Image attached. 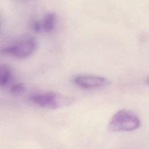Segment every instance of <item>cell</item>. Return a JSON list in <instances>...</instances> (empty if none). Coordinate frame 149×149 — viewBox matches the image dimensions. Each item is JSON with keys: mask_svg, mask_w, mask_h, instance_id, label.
<instances>
[{"mask_svg": "<svg viewBox=\"0 0 149 149\" xmlns=\"http://www.w3.org/2000/svg\"><path fill=\"white\" fill-rule=\"evenodd\" d=\"M72 81L78 87L86 89L100 88L110 83V81L107 78L88 74L75 76L73 77Z\"/></svg>", "mask_w": 149, "mask_h": 149, "instance_id": "277c9868", "label": "cell"}, {"mask_svg": "<svg viewBox=\"0 0 149 149\" xmlns=\"http://www.w3.org/2000/svg\"><path fill=\"white\" fill-rule=\"evenodd\" d=\"M25 90L24 86L22 83H17L13 85L11 88V92L15 95L21 94Z\"/></svg>", "mask_w": 149, "mask_h": 149, "instance_id": "52a82bcc", "label": "cell"}, {"mask_svg": "<svg viewBox=\"0 0 149 149\" xmlns=\"http://www.w3.org/2000/svg\"><path fill=\"white\" fill-rule=\"evenodd\" d=\"M56 16L55 13L52 12H49L47 13L42 21V30L47 33L51 32L54 30Z\"/></svg>", "mask_w": 149, "mask_h": 149, "instance_id": "5b68a950", "label": "cell"}, {"mask_svg": "<svg viewBox=\"0 0 149 149\" xmlns=\"http://www.w3.org/2000/svg\"><path fill=\"white\" fill-rule=\"evenodd\" d=\"M10 77V71L6 65L0 66V86H4L9 81Z\"/></svg>", "mask_w": 149, "mask_h": 149, "instance_id": "8992f818", "label": "cell"}, {"mask_svg": "<svg viewBox=\"0 0 149 149\" xmlns=\"http://www.w3.org/2000/svg\"><path fill=\"white\" fill-rule=\"evenodd\" d=\"M140 126L139 118L127 109H122L116 112L108 124L109 129L112 132H130L137 129Z\"/></svg>", "mask_w": 149, "mask_h": 149, "instance_id": "6da1fadb", "label": "cell"}, {"mask_svg": "<svg viewBox=\"0 0 149 149\" xmlns=\"http://www.w3.org/2000/svg\"><path fill=\"white\" fill-rule=\"evenodd\" d=\"M37 42L33 38H27L15 45L3 49V53L12 55L19 58H24L31 55L36 49Z\"/></svg>", "mask_w": 149, "mask_h": 149, "instance_id": "3957f363", "label": "cell"}, {"mask_svg": "<svg viewBox=\"0 0 149 149\" xmlns=\"http://www.w3.org/2000/svg\"><path fill=\"white\" fill-rule=\"evenodd\" d=\"M30 99L37 106L49 109H56L62 106L69 104L72 101L69 97H65L52 91L35 93L31 95Z\"/></svg>", "mask_w": 149, "mask_h": 149, "instance_id": "7a4b0ae2", "label": "cell"}, {"mask_svg": "<svg viewBox=\"0 0 149 149\" xmlns=\"http://www.w3.org/2000/svg\"><path fill=\"white\" fill-rule=\"evenodd\" d=\"M33 29L34 31L36 33L40 32L42 30V26L41 23L38 21H36L33 24Z\"/></svg>", "mask_w": 149, "mask_h": 149, "instance_id": "ba28073f", "label": "cell"}, {"mask_svg": "<svg viewBox=\"0 0 149 149\" xmlns=\"http://www.w3.org/2000/svg\"><path fill=\"white\" fill-rule=\"evenodd\" d=\"M1 19H0V27H1Z\"/></svg>", "mask_w": 149, "mask_h": 149, "instance_id": "9c48e42d", "label": "cell"}]
</instances>
